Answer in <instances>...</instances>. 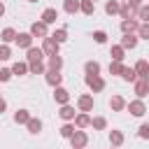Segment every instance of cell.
<instances>
[{
    "label": "cell",
    "instance_id": "1",
    "mask_svg": "<svg viewBox=\"0 0 149 149\" xmlns=\"http://www.w3.org/2000/svg\"><path fill=\"white\" fill-rule=\"evenodd\" d=\"M84 81H86V86H88L93 93H100V91H105V86H107V84H105V79H102L100 74H86V77H84Z\"/></svg>",
    "mask_w": 149,
    "mask_h": 149
},
{
    "label": "cell",
    "instance_id": "2",
    "mask_svg": "<svg viewBox=\"0 0 149 149\" xmlns=\"http://www.w3.org/2000/svg\"><path fill=\"white\" fill-rule=\"evenodd\" d=\"M28 33H30L33 37H40V40H44V37H49V26H47L44 21H33Z\"/></svg>",
    "mask_w": 149,
    "mask_h": 149
},
{
    "label": "cell",
    "instance_id": "3",
    "mask_svg": "<svg viewBox=\"0 0 149 149\" xmlns=\"http://www.w3.org/2000/svg\"><path fill=\"white\" fill-rule=\"evenodd\" d=\"M93 95L91 93H81L77 95V112H93Z\"/></svg>",
    "mask_w": 149,
    "mask_h": 149
},
{
    "label": "cell",
    "instance_id": "4",
    "mask_svg": "<svg viewBox=\"0 0 149 149\" xmlns=\"http://www.w3.org/2000/svg\"><path fill=\"white\" fill-rule=\"evenodd\" d=\"M126 109H128L133 116H144V114H147V105H144V100H140V98L126 102Z\"/></svg>",
    "mask_w": 149,
    "mask_h": 149
},
{
    "label": "cell",
    "instance_id": "5",
    "mask_svg": "<svg viewBox=\"0 0 149 149\" xmlns=\"http://www.w3.org/2000/svg\"><path fill=\"white\" fill-rule=\"evenodd\" d=\"M70 144H72V149H84L86 144H88V135H86V130H74L72 133V137H70Z\"/></svg>",
    "mask_w": 149,
    "mask_h": 149
},
{
    "label": "cell",
    "instance_id": "6",
    "mask_svg": "<svg viewBox=\"0 0 149 149\" xmlns=\"http://www.w3.org/2000/svg\"><path fill=\"white\" fill-rule=\"evenodd\" d=\"M58 49H61V44H58L54 37H44V40H42V51H44V56H56Z\"/></svg>",
    "mask_w": 149,
    "mask_h": 149
},
{
    "label": "cell",
    "instance_id": "7",
    "mask_svg": "<svg viewBox=\"0 0 149 149\" xmlns=\"http://www.w3.org/2000/svg\"><path fill=\"white\" fill-rule=\"evenodd\" d=\"M44 81H47L51 88H56V86L63 84V74H61L58 70H47V72H44Z\"/></svg>",
    "mask_w": 149,
    "mask_h": 149
},
{
    "label": "cell",
    "instance_id": "8",
    "mask_svg": "<svg viewBox=\"0 0 149 149\" xmlns=\"http://www.w3.org/2000/svg\"><path fill=\"white\" fill-rule=\"evenodd\" d=\"M72 123H74V128L84 130V128H88V126H91V114H88V112H77V114H74V119H72Z\"/></svg>",
    "mask_w": 149,
    "mask_h": 149
},
{
    "label": "cell",
    "instance_id": "9",
    "mask_svg": "<svg viewBox=\"0 0 149 149\" xmlns=\"http://www.w3.org/2000/svg\"><path fill=\"white\" fill-rule=\"evenodd\" d=\"M133 91H135V95H137L140 100H144V98L149 95V81H144V79H135V81H133Z\"/></svg>",
    "mask_w": 149,
    "mask_h": 149
},
{
    "label": "cell",
    "instance_id": "10",
    "mask_svg": "<svg viewBox=\"0 0 149 149\" xmlns=\"http://www.w3.org/2000/svg\"><path fill=\"white\" fill-rule=\"evenodd\" d=\"M133 70H135L137 79H144V81H149V63H147L144 58H140V61L133 65Z\"/></svg>",
    "mask_w": 149,
    "mask_h": 149
},
{
    "label": "cell",
    "instance_id": "11",
    "mask_svg": "<svg viewBox=\"0 0 149 149\" xmlns=\"http://www.w3.org/2000/svg\"><path fill=\"white\" fill-rule=\"evenodd\" d=\"M137 28H140V21L137 19H123L121 21V33L123 35H135Z\"/></svg>",
    "mask_w": 149,
    "mask_h": 149
},
{
    "label": "cell",
    "instance_id": "12",
    "mask_svg": "<svg viewBox=\"0 0 149 149\" xmlns=\"http://www.w3.org/2000/svg\"><path fill=\"white\" fill-rule=\"evenodd\" d=\"M33 40H35V37H33L30 33H16V40H14V42L19 44V49H30V47H33Z\"/></svg>",
    "mask_w": 149,
    "mask_h": 149
},
{
    "label": "cell",
    "instance_id": "13",
    "mask_svg": "<svg viewBox=\"0 0 149 149\" xmlns=\"http://www.w3.org/2000/svg\"><path fill=\"white\" fill-rule=\"evenodd\" d=\"M54 100H56L58 105L70 102V91H68L65 86H56V88H54Z\"/></svg>",
    "mask_w": 149,
    "mask_h": 149
},
{
    "label": "cell",
    "instance_id": "14",
    "mask_svg": "<svg viewBox=\"0 0 149 149\" xmlns=\"http://www.w3.org/2000/svg\"><path fill=\"white\" fill-rule=\"evenodd\" d=\"M74 114H77V109H74L70 102L61 105V109H58V116H61L63 121H72V119H74Z\"/></svg>",
    "mask_w": 149,
    "mask_h": 149
},
{
    "label": "cell",
    "instance_id": "15",
    "mask_svg": "<svg viewBox=\"0 0 149 149\" xmlns=\"http://www.w3.org/2000/svg\"><path fill=\"white\" fill-rule=\"evenodd\" d=\"M42 58H44L42 47H30V49H26V61H28V63H33V61H42Z\"/></svg>",
    "mask_w": 149,
    "mask_h": 149
},
{
    "label": "cell",
    "instance_id": "16",
    "mask_svg": "<svg viewBox=\"0 0 149 149\" xmlns=\"http://www.w3.org/2000/svg\"><path fill=\"white\" fill-rule=\"evenodd\" d=\"M47 70H63V56L56 54V56H47Z\"/></svg>",
    "mask_w": 149,
    "mask_h": 149
},
{
    "label": "cell",
    "instance_id": "17",
    "mask_svg": "<svg viewBox=\"0 0 149 149\" xmlns=\"http://www.w3.org/2000/svg\"><path fill=\"white\" fill-rule=\"evenodd\" d=\"M56 19H58V12H56L54 7H47V9L42 12V16H40V21H44L47 26H51V23H56Z\"/></svg>",
    "mask_w": 149,
    "mask_h": 149
},
{
    "label": "cell",
    "instance_id": "18",
    "mask_svg": "<svg viewBox=\"0 0 149 149\" xmlns=\"http://www.w3.org/2000/svg\"><path fill=\"white\" fill-rule=\"evenodd\" d=\"M109 109H112V112H123V109H126L123 95H112V98H109Z\"/></svg>",
    "mask_w": 149,
    "mask_h": 149
},
{
    "label": "cell",
    "instance_id": "19",
    "mask_svg": "<svg viewBox=\"0 0 149 149\" xmlns=\"http://www.w3.org/2000/svg\"><path fill=\"white\" fill-rule=\"evenodd\" d=\"M26 128H28L30 135H40V133H42V121H40L37 116H30L28 123H26Z\"/></svg>",
    "mask_w": 149,
    "mask_h": 149
},
{
    "label": "cell",
    "instance_id": "20",
    "mask_svg": "<svg viewBox=\"0 0 149 149\" xmlns=\"http://www.w3.org/2000/svg\"><path fill=\"white\" fill-rule=\"evenodd\" d=\"M135 12H137V7L128 5V2L119 7V16H121V21H123V19H135Z\"/></svg>",
    "mask_w": 149,
    "mask_h": 149
},
{
    "label": "cell",
    "instance_id": "21",
    "mask_svg": "<svg viewBox=\"0 0 149 149\" xmlns=\"http://www.w3.org/2000/svg\"><path fill=\"white\" fill-rule=\"evenodd\" d=\"M12 74L26 77V74H28V61H16V63L12 65Z\"/></svg>",
    "mask_w": 149,
    "mask_h": 149
},
{
    "label": "cell",
    "instance_id": "22",
    "mask_svg": "<svg viewBox=\"0 0 149 149\" xmlns=\"http://www.w3.org/2000/svg\"><path fill=\"white\" fill-rule=\"evenodd\" d=\"M44 72H47L44 61H33V63H28V74H44Z\"/></svg>",
    "mask_w": 149,
    "mask_h": 149
},
{
    "label": "cell",
    "instance_id": "23",
    "mask_svg": "<svg viewBox=\"0 0 149 149\" xmlns=\"http://www.w3.org/2000/svg\"><path fill=\"white\" fill-rule=\"evenodd\" d=\"M79 12L86 14V16H93L95 14V2L93 0H79Z\"/></svg>",
    "mask_w": 149,
    "mask_h": 149
},
{
    "label": "cell",
    "instance_id": "24",
    "mask_svg": "<svg viewBox=\"0 0 149 149\" xmlns=\"http://www.w3.org/2000/svg\"><path fill=\"white\" fill-rule=\"evenodd\" d=\"M63 12L70 14V16H74L79 12V0H63Z\"/></svg>",
    "mask_w": 149,
    "mask_h": 149
},
{
    "label": "cell",
    "instance_id": "25",
    "mask_svg": "<svg viewBox=\"0 0 149 149\" xmlns=\"http://www.w3.org/2000/svg\"><path fill=\"white\" fill-rule=\"evenodd\" d=\"M137 40H140L137 35H123L119 44H121L123 49H135V47H137Z\"/></svg>",
    "mask_w": 149,
    "mask_h": 149
},
{
    "label": "cell",
    "instance_id": "26",
    "mask_svg": "<svg viewBox=\"0 0 149 149\" xmlns=\"http://www.w3.org/2000/svg\"><path fill=\"white\" fill-rule=\"evenodd\" d=\"M109 56H112V61H123V58H126V49H123L121 44H112Z\"/></svg>",
    "mask_w": 149,
    "mask_h": 149
},
{
    "label": "cell",
    "instance_id": "27",
    "mask_svg": "<svg viewBox=\"0 0 149 149\" xmlns=\"http://www.w3.org/2000/svg\"><path fill=\"white\" fill-rule=\"evenodd\" d=\"M0 40H2V44H9V42H14V40H16V30H14V28H2V33H0Z\"/></svg>",
    "mask_w": 149,
    "mask_h": 149
},
{
    "label": "cell",
    "instance_id": "28",
    "mask_svg": "<svg viewBox=\"0 0 149 149\" xmlns=\"http://www.w3.org/2000/svg\"><path fill=\"white\" fill-rule=\"evenodd\" d=\"M28 119H30V112H28V109H16V112H14V121H16L19 126H26Z\"/></svg>",
    "mask_w": 149,
    "mask_h": 149
},
{
    "label": "cell",
    "instance_id": "29",
    "mask_svg": "<svg viewBox=\"0 0 149 149\" xmlns=\"http://www.w3.org/2000/svg\"><path fill=\"white\" fill-rule=\"evenodd\" d=\"M74 130H77V128H74V123H72V121H65V123L61 126V130H58V133H61V137H65V140H70Z\"/></svg>",
    "mask_w": 149,
    "mask_h": 149
},
{
    "label": "cell",
    "instance_id": "30",
    "mask_svg": "<svg viewBox=\"0 0 149 149\" xmlns=\"http://www.w3.org/2000/svg\"><path fill=\"white\" fill-rule=\"evenodd\" d=\"M123 140H126V137H123L121 130H109V144H112V147H121Z\"/></svg>",
    "mask_w": 149,
    "mask_h": 149
},
{
    "label": "cell",
    "instance_id": "31",
    "mask_svg": "<svg viewBox=\"0 0 149 149\" xmlns=\"http://www.w3.org/2000/svg\"><path fill=\"white\" fill-rule=\"evenodd\" d=\"M84 72L86 74H100V63L98 61H86L84 63Z\"/></svg>",
    "mask_w": 149,
    "mask_h": 149
},
{
    "label": "cell",
    "instance_id": "32",
    "mask_svg": "<svg viewBox=\"0 0 149 149\" xmlns=\"http://www.w3.org/2000/svg\"><path fill=\"white\" fill-rule=\"evenodd\" d=\"M121 79H123V81H128V84H133V81L137 79V74H135V70H133V68L123 65V70H121Z\"/></svg>",
    "mask_w": 149,
    "mask_h": 149
},
{
    "label": "cell",
    "instance_id": "33",
    "mask_svg": "<svg viewBox=\"0 0 149 149\" xmlns=\"http://www.w3.org/2000/svg\"><path fill=\"white\" fill-rule=\"evenodd\" d=\"M135 19H140L142 23H149V5H140L135 12Z\"/></svg>",
    "mask_w": 149,
    "mask_h": 149
},
{
    "label": "cell",
    "instance_id": "34",
    "mask_svg": "<svg viewBox=\"0 0 149 149\" xmlns=\"http://www.w3.org/2000/svg\"><path fill=\"white\" fill-rule=\"evenodd\" d=\"M91 126H93V130H105L107 128V119L105 116H91Z\"/></svg>",
    "mask_w": 149,
    "mask_h": 149
},
{
    "label": "cell",
    "instance_id": "35",
    "mask_svg": "<svg viewBox=\"0 0 149 149\" xmlns=\"http://www.w3.org/2000/svg\"><path fill=\"white\" fill-rule=\"evenodd\" d=\"M49 37H54L58 44H63V42H68V30H65V28H58V30H54Z\"/></svg>",
    "mask_w": 149,
    "mask_h": 149
},
{
    "label": "cell",
    "instance_id": "36",
    "mask_svg": "<svg viewBox=\"0 0 149 149\" xmlns=\"http://www.w3.org/2000/svg\"><path fill=\"white\" fill-rule=\"evenodd\" d=\"M119 7H121V5H119L116 0H107V2H105V12H107L109 16H114V14H119Z\"/></svg>",
    "mask_w": 149,
    "mask_h": 149
},
{
    "label": "cell",
    "instance_id": "37",
    "mask_svg": "<svg viewBox=\"0 0 149 149\" xmlns=\"http://www.w3.org/2000/svg\"><path fill=\"white\" fill-rule=\"evenodd\" d=\"M121 70H123V61H109V74L121 77Z\"/></svg>",
    "mask_w": 149,
    "mask_h": 149
},
{
    "label": "cell",
    "instance_id": "38",
    "mask_svg": "<svg viewBox=\"0 0 149 149\" xmlns=\"http://www.w3.org/2000/svg\"><path fill=\"white\" fill-rule=\"evenodd\" d=\"M93 42L95 44H105L107 42V33L105 30H93Z\"/></svg>",
    "mask_w": 149,
    "mask_h": 149
},
{
    "label": "cell",
    "instance_id": "39",
    "mask_svg": "<svg viewBox=\"0 0 149 149\" xmlns=\"http://www.w3.org/2000/svg\"><path fill=\"white\" fill-rule=\"evenodd\" d=\"M135 35L149 42V23H140V28H137V33H135Z\"/></svg>",
    "mask_w": 149,
    "mask_h": 149
},
{
    "label": "cell",
    "instance_id": "40",
    "mask_svg": "<svg viewBox=\"0 0 149 149\" xmlns=\"http://www.w3.org/2000/svg\"><path fill=\"white\" fill-rule=\"evenodd\" d=\"M12 58V49L9 44H0V61H9Z\"/></svg>",
    "mask_w": 149,
    "mask_h": 149
},
{
    "label": "cell",
    "instance_id": "41",
    "mask_svg": "<svg viewBox=\"0 0 149 149\" xmlns=\"http://www.w3.org/2000/svg\"><path fill=\"white\" fill-rule=\"evenodd\" d=\"M137 137H140V140H149V123H142V126L137 128Z\"/></svg>",
    "mask_w": 149,
    "mask_h": 149
},
{
    "label": "cell",
    "instance_id": "42",
    "mask_svg": "<svg viewBox=\"0 0 149 149\" xmlns=\"http://www.w3.org/2000/svg\"><path fill=\"white\" fill-rule=\"evenodd\" d=\"M12 77V68H0V81H9Z\"/></svg>",
    "mask_w": 149,
    "mask_h": 149
},
{
    "label": "cell",
    "instance_id": "43",
    "mask_svg": "<svg viewBox=\"0 0 149 149\" xmlns=\"http://www.w3.org/2000/svg\"><path fill=\"white\" fill-rule=\"evenodd\" d=\"M5 109H7V100H5V98H0V114H2Z\"/></svg>",
    "mask_w": 149,
    "mask_h": 149
},
{
    "label": "cell",
    "instance_id": "44",
    "mask_svg": "<svg viewBox=\"0 0 149 149\" xmlns=\"http://www.w3.org/2000/svg\"><path fill=\"white\" fill-rule=\"evenodd\" d=\"M126 2H128V5H133V7H140V5H144L142 0H126Z\"/></svg>",
    "mask_w": 149,
    "mask_h": 149
},
{
    "label": "cell",
    "instance_id": "45",
    "mask_svg": "<svg viewBox=\"0 0 149 149\" xmlns=\"http://www.w3.org/2000/svg\"><path fill=\"white\" fill-rule=\"evenodd\" d=\"M2 16H5V2L0 0V19H2Z\"/></svg>",
    "mask_w": 149,
    "mask_h": 149
},
{
    "label": "cell",
    "instance_id": "46",
    "mask_svg": "<svg viewBox=\"0 0 149 149\" xmlns=\"http://www.w3.org/2000/svg\"><path fill=\"white\" fill-rule=\"evenodd\" d=\"M28 2H37V0H28Z\"/></svg>",
    "mask_w": 149,
    "mask_h": 149
},
{
    "label": "cell",
    "instance_id": "47",
    "mask_svg": "<svg viewBox=\"0 0 149 149\" xmlns=\"http://www.w3.org/2000/svg\"><path fill=\"white\" fill-rule=\"evenodd\" d=\"M112 149H119V147H112Z\"/></svg>",
    "mask_w": 149,
    "mask_h": 149
},
{
    "label": "cell",
    "instance_id": "48",
    "mask_svg": "<svg viewBox=\"0 0 149 149\" xmlns=\"http://www.w3.org/2000/svg\"><path fill=\"white\" fill-rule=\"evenodd\" d=\"M93 2H95V0H93Z\"/></svg>",
    "mask_w": 149,
    "mask_h": 149
},
{
    "label": "cell",
    "instance_id": "49",
    "mask_svg": "<svg viewBox=\"0 0 149 149\" xmlns=\"http://www.w3.org/2000/svg\"><path fill=\"white\" fill-rule=\"evenodd\" d=\"M84 149H86V147H84Z\"/></svg>",
    "mask_w": 149,
    "mask_h": 149
},
{
    "label": "cell",
    "instance_id": "50",
    "mask_svg": "<svg viewBox=\"0 0 149 149\" xmlns=\"http://www.w3.org/2000/svg\"><path fill=\"white\" fill-rule=\"evenodd\" d=\"M0 98H2V95H0Z\"/></svg>",
    "mask_w": 149,
    "mask_h": 149
}]
</instances>
